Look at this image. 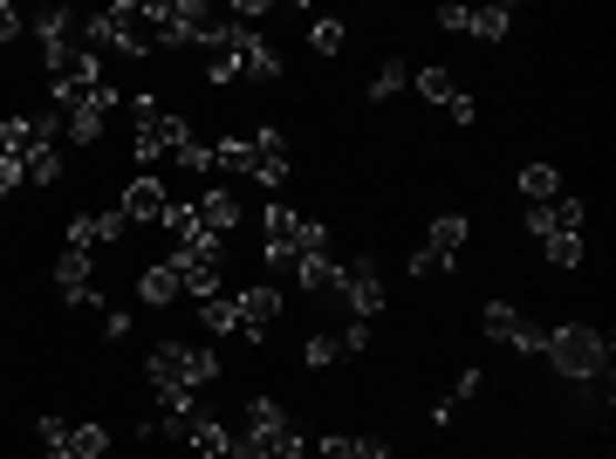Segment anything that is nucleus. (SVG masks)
I'll use <instances>...</instances> for the list:
<instances>
[{
	"label": "nucleus",
	"instance_id": "nucleus-1",
	"mask_svg": "<svg viewBox=\"0 0 616 459\" xmlns=\"http://www.w3.org/2000/svg\"><path fill=\"white\" fill-rule=\"evenodd\" d=\"M131 123H138L131 151H138V164H144V179H158V164H172V151L192 138V123H185L179 110H164L158 97H138V103H131Z\"/></svg>",
	"mask_w": 616,
	"mask_h": 459
},
{
	"label": "nucleus",
	"instance_id": "nucleus-2",
	"mask_svg": "<svg viewBox=\"0 0 616 459\" xmlns=\"http://www.w3.org/2000/svg\"><path fill=\"white\" fill-rule=\"evenodd\" d=\"M548 363L562 370V378H575V385H589V378H609V343H603V329H589V322H562V329H548Z\"/></svg>",
	"mask_w": 616,
	"mask_h": 459
},
{
	"label": "nucleus",
	"instance_id": "nucleus-3",
	"mask_svg": "<svg viewBox=\"0 0 616 459\" xmlns=\"http://www.w3.org/2000/svg\"><path fill=\"white\" fill-rule=\"evenodd\" d=\"M261 227H267V247H261V255H267L274 275H287L302 255H329V227H322V220H302V213H287V206H267Z\"/></svg>",
	"mask_w": 616,
	"mask_h": 459
},
{
	"label": "nucleus",
	"instance_id": "nucleus-4",
	"mask_svg": "<svg viewBox=\"0 0 616 459\" xmlns=\"http://www.w3.org/2000/svg\"><path fill=\"white\" fill-rule=\"evenodd\" d=\"M144 370H151L158 391H192V385H205V378H220V357H213V350H192V343H158Z\"/></svg>",
	"mask_w": 616,
	"mask_h": 459
},
{
	"label": "nucleus",
	"instance_id": "nucleus-5",
	"mask_svg": "<svg viewBox=\"0 0 616 459\" xmlns=\"http://www.w3.org/2000/svg\"><path fill=\"white\" fill-rule=\"evenodd\" d=\"M246 439L261 446V459H302V452H309V439L295 432V419H287L274 398H254V405H246Z\"/></svg>",
	"mask_w": 616,
	"mask_h": 459
},
{
	"label": "nucleus",
	"instance_id": "nucleus-6",
	"mask_svg": "<svg viewBox=\"0 0 616 459\" xmlns=\"http://www.w3.org/2000/svg\"><path fill=\"white\" fill-rule=\"evenodd\" d=\"M460 247H466V213H445V220H432L425 247L411 255V275H418V281H432V275H452V261H460Z\"/></svg>",
	"mask_w": 616,
	"mask_h": 459
},
{
	"label": "nucleus",
	"instance_id": "nucleus-7",
	"mask_svg": "<svg viewBox=\"0 0 616 459\" xmlns=\"http://www.w3.org/2000/svg\"><path fill=\"white\" fill-rule=\"evenodd\" d=\"M220 41H226V56H233V69H240V82H274V76H281V56H274L246 21H226Z\"/></svg>",
	"mask_w": 616,
	"mask_h": 459
},
{
	"label": "nucleus",
	"instance_id": "nucleus-8",
	"mask_svg": "<svg viewBox=\"0 0 616 459\" xmlns=\"http://www.w3.org/2000/svg\"><path fill=\"white\" fill-rule=\"evenodd\" d=\"M329 296H343L356 322L384 316V275H377V261H350V268H336V281H329Z\"/></svg>",
	"mask_w": 616,
	"mask_h": 459
},
{
	"label": "nucleus",
	"instance_id": "nucleus-9",
	"mask_svg": "<svg viewBox=\"0 0 616 459\" xmlns=\"http://www.w3.org/2000/svg\"><path fill=\"white\" fill-rule=\"evenodd\" d=\"M479 322H486V337H493V343H507V350H521V357H542V343H548V329H534L514 302H486V316H479Z\"/></svg>",
	"mask_w": 616,
	"mask_h": 459
},
{
	"label": "nucleus",
	"instance_id": "nucleus-10",
	"mask_svg": "<svg viewBox=\"0 0 616 459\" xmlns=\"http://www.w3.org/2000/svg\"><path fill=\"white\" fill-rule=\"evenodd\" d=\"M55 288H62V302L69 309H97V255H82V247H62L55 255Z\"/></svg>",
	"mask_w": 616,
	"mask_h": 459
},
{
	"label": "nucleus",
	"instance_id": "nucleus-11",
	"mask_svg": "<svg viewBox=\"0 0 616 459\" xmlns=\"http://www.w3.org/2000/svg\"><path fill=\"white\" fill-rule=\"evenodd\" d=\"M240 227V192L233 186H205L199 199H192V233L199 240H226Z\"/></svg>",
	"mask_w": 616,
	"mask_h": 459
},
{
	"label": "nucleus",
	"instance_id": "nucleus-12",
	"mask_svg": "<svg viewBox=\"0 0 616 459\" xmlns=\"http://www.w3.org/2000/svg\"><path fill=\"white\" fill-rule=\"evenodd\" d=\"M185 275V296H220V275H226V240H192L179 255Z\"/></svg>",
	"mask_w": 616,
	"mask_h": 459
},
{
	"label": "nucleus",
	"instance_id": "nucleus-13",
	"mask_svg": "<svg viewBox=\"0 0 616 459\" xmlns=\"http://www.w3.org/2000/svg\"><path fill=\"white\" fill-rule=\"evenodd\" d=\"M411 82H418V97H425V103H445V117H452V123H473V117H479V103L460 90V76H452V69H411Z\"/></svg>",
	"mask_w": 616,
	"mask_h": 459
},
{
	"label": "nucleus",
	"instance_id": "nucleus-14",
	"mask_svg": "<svg viewBox=\"0 0 616 459\" xmlns=\"http://www.w3.org/2000/svg\"><path fill=\"white\" fill-rule=\"evenodd\" d=\"M274 322H281V296H274V288H267V281L240 288V329H233V337L267 343V337H274Z\"/></svg>",
	"mask_w": 616,
	"mask_h": 459
},
{
	"label": "nucleus",
	"instance_id": "nucleus-15",
	"mask_svg": "<svg viewBox=\"0 0 616 459\" xmlns=\"http://www.w3.org/2000/svg\"><path fill=\"white\" fill-rule=\"evenodd\" d=\"M164 206H172V192H164V179H131V186H123V206H117V213H123V227H158L164 220Z\"/></svg>",
	"mask_w": 616,
	"mask_h": 459
},
{
	"label": "nucleus",
	"instance_id": "nucleus-16",
	"mask_svg": "<svg viewBox=\"0 0 616 459\" xmlns=\"http://www.w3.org/2000/svg\"><path fill=\"white\" fill-rule=\"evenodd\" d=\"M246 179H254V186H281V179H287V144H281V131H246Z\"/></svg>",
	"mask_w": 616,
	"mask_h": 459
},
{
	"label": "nucleus",
	"instance_id": "nucleus-17",
	"mask_svg": "<svg viewBox=\"0 0 616 459\" xmlns=\"http://www.w3.org/2000/svg\"><path fill=\"white\" fill-rule=\"evenodd\" d=\"M438 28L452 34H479V41H501L514 28V8H438Z\"/></svg>",
	"mask_w": 616,
	"mask_h": 459
},
{
	"label": "nucleus",
	"instance_id": "nucleus-18",
	"mask_svg": "<svg viewBox=\"0 0 616 459\" xmlns=\"http://www.w3.org/2000/svg\"><path fill=\"white\" fill-rule=\"evenodd\" d=\"M527 227H534V240L583 233V199H575V192H562V199H548V206H527Z\"/></svg>",
	"mask_w": 616,
	"mask_h": 459
},
{
	"label": "nucleus",
	"instance_id": "nucleus-19",
	"mask_svg": "<svg viewBox=\"0 0 616 459\" xmlns=\"http://www.w3.org/2000/svg\"><path fill=\"white\" fill-rule=\"evenodd\" d=\"M117 233H131L117 206H110V213H75V220H69V247H82V255H97V247L117 240Z\"/></svg>",
	"mask_w": 616,
	"mask_h": 459
},
{
	"label": "nucleus",
	"instance_id": "nucleus-20",
	"mask_svg": "<svg viewBox=\"0 0 616 459\" xmlns=\"http://www.w3.org/2000/svg\"><path fill=\"white\" fill-rule=\"evenodd\" d=\"M138 296H144L151 309H172V302L185 296V275H179V261H158V268H144V281H138Z\"/></svg>",
	"mask_w": 616,
	"mask_h": 459
},
{
	"label": "nucleus",
	"instance_id": "nucleus-21",
	"mask_svg": "<svg viewBox=\"0 0 616 459\" xmlns=\"http://www.w3.org/2000/svg\"><path fill=\"white\" fill-rule=\"evenodd\" d=\"M521 199H527V206L562 199V172H555V164H527V172H521Z\"/></svg>",
	"mask_w": 616,
	"mask_h": 459
},
{
	"label": "nucleus",
	"instance_id": "nucleus-22",
	"mask_svg": "<svg viewBox=\"0 0 616 459\" xmlns=\"http://www.w3.org/2000/svg\"><path fill=\"white\" fill-rule=\"evenodd\" d=\"M103 446H110V432H103V426H69V432H62V446H49V452H69V459H97Z\"/></svg>",
	"mask_w": 616,
	"mask_h": 459
},
{
	"label": "nucleus",
	"instance_id": "nucleus-23",
	"mask_svg": "<svg viewBox=\"0 0 616 459\" xmlns=\"http://www.w3.org/2000/svg\"><path fill=\"white\" fill-rule=\"evenodd\" d=\"M287 275H295V281L309 288V296H329V281H336V261H329V255H302Z\"/></svg>",
	"mask_w": 616,
	"mask_h": 459
},
{
	"label": "nucleus",
	"instance_id": "nucleus-24",
	"mask_svg": "<svg viewBox=\"0 0 616 459\" xmlns=\"http://www.w3.org/2000/svg\"><path fill=\"white\" fill-rule=\"evenodd\" d=\"M205 329H213V337H233V329H240V296H205Z\"/></svg>",
	"mask_w": 616,
	"mask_h": 459
},
{
	"label": "nucleus",
	"instance_id": "nucleus-25",
	"mask_svg": "<svg viewBox=\"0 0 616 459\" xmlns=\"http://www.w3.org/2000/svg\"><path fill=\"white\" fill-rule=\"evenodd\" d=\"M21 172H28V186H62V144H41Z\"/></svg>",
	"mask_w": 616,
	"mask_h": 459
},
{
	"label": "nucleus",
	"instance_id": "nucleus-26",
	"mask_svg": "<svg viewBox=\"0 0 616 459\" xmlns=\"http://www.w3.org/2000/svg\"><path fill=\"white\" fill-rule=\"evenodd\" d=\"M322 459H391V452L377 439H343L336 432V439H322Z\"/></svg>",
	"mask_w": 616,
	"mask_h": 459
},
{
	"label": "nucleus",
	"instance_id": "nucleus-27",
	"mask_svg": "<svg viewBox=\"0 0 616 459\" xmlns=\"http://www.w3.org/2000/svg\"><path fill=\"white\" fill-rule=\"evenodd\" d=\"M172 164H179L185 179H199V172H213V144H205V138H185V144L172 151Z\"/></svg>",
	"mask_w": 616,
	"mask_h": 459
},
{
	"label": "nucleus",
	"instance_id": "nucleus-28",
	"mask_svg": "<svg viewBox=\"0 0 616 459\" xmlns=\"http://www.w3.org/2000/svg\"><path fill=\"white\" fill-rule=\"evenodd\" d=\"M404 82H411V69H404V62H384L377 76H370V103H384V97H397Z\"/></svg>",
	"mask_w": 616,
	"mask_h": 459
},
{
	"label": "nucleus",
	"instance_id": "nucleus-29",
	"mask_svg": "<svg viewBox=\"0 0 616 459\" xmlns=\"http://www.w3.org/2000/svg\"><path fill=\"white\" fill-rule=\"evenodd\" d=\"M309 41H315V56H336V49H343V21H336V14H315Z\"/></svg>",
	"mask_w": 616,
	"mask_h": 459
},
{
	"label": "nucleus",
	"instance_id": "nucleus-30",
	"mask_svg": "<svg viewBox=\"0 0 616 459\" xmlns=\"http://www.w3.org/2000/svg\"><path fill=\"white\" fill-rule=\"evenodd\" d=\"M302 363H309V370H329V363H343V343H336V337H309Z\"/></svg>",
	"mask_w": 616,
	"mask_h": 459
},
{
	"label": "nucleus",
	"instance_id": "nucleus-31",
	"mask_svg": "<svg viewBox=\"0 0 616 459\" xmlns=\"http://www.w3.org/2000/svg\"><path fill=\"white\" fill-rule=\"evenodd\" d=\"M542 247H548L555 268H575V261H583V233H562V240H542Z\"/></svg>",
	"mask_w": 616,
	"mask_h": 459
},
{
	"label": "nucleus",
	"instance_id": "nucleus-32",
	"mask_svg": "<svg viewBox=\"0 0 616 459\" xmlns=\"http://www.w3.org/2000/svg\"><path fill=\"white\" fill-rule=\"evenodd\" d=\"M14 186H28V172H21V164H14V158H0V199H8Z\"/></svg>",
	"mask_w": 616,
	"mask_h": 459
},
{
	"label": "nucleus",
	"instance_id": "nucleus-33",
	"mask_svg": "<svg viewBox=\"0 0 616 459\" xmlns=\"http://www.w3.org/2000/svg\"><path fill=\"white\" fill-rule=\"evenodd\" d=\"M14 34H21V14L8 8V0H0V49H8V41H14Z\"/></svg>",
	"mask_w": 616,
	"mask_h": 459
},
{
	"label": "nucleus",
	"instance_id": "nucleus-34",
	"mask_svg": "<svg viewBox=\"0 0 616 459\" xmlns=\"http://www.w3.org/2000/svg\"><path fill=\"white\" fill-rule=\"evenodd\" d=\"M49 459H69V452H49Z\"/></svg>",
	"mask_w": 616,
	"mask_h": 459
}]
</instances>
